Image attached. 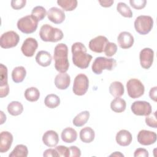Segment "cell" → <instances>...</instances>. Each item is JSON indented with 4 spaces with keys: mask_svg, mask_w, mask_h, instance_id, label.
I'll use <instances>...</instances> for the list:
<instances>
[{
    "mask_svg": "<svg viewBox=\"0 0 157 157\" xmlns=\"http://www.w3.org/2000/svg\"><path fill=\"white\" fill-rule=\"evenodd\" d=\"M86 48L82 42H75L71 47L72 62L80 69H86L93 58V56L86 53Z\"/></svg>",
    "mask_w": 157,
    "mask_h": 157,
    "instance_id": "obj_1",
    "label": "cell"
},
{
    "mask_svg": "<svg viewBox=\"0 0 157 157\" xmlns=\"http://www.w3.org/2000/svg\"><path fill=\"white\" fill-rule=\"evenodd\" d=\"M53 58L55 67L60 73L66 72L69 67L68 60V47L64 43L57 44L54 49Z\"/></svg>",
    "mask_w": 157,
    "mask_h": 157,
    "instance_id": "obj_2",
    "label": "cell"
},
{
    "mask_svg": "<svg viewBox=\"0 0 157 157\" xmlns=\"http://www.w3.org/2000/svg\"><path fill=\"white\" fill-rule=\"evenodd\" d=\"M39 36L44 42H56L61 40L64 36L63 31L48 24L43 25L39 31Z\"/></svg>",
    "mask_w": 157,
    "mask_h": 157,
    "instance_id": "obj_3",
    "label": "cell"
},
{
    "mask_svg": "<svg viewBox=\"0 0 157 157\" xmlns=\"http://www.w3.org/2000/svg\"><path fill=\"white\" fill-rule=\"evenodd\" d=\"M117 66V61L113 58H108L103 56L96 58L91 66L92 71L97 75L102 73L103 70L112 71Z\"/></svg>",
    "mask_w": 157,
    "mask_h": 157,
    "instance_id": "obj_4",
    "label": "cell"
},
{
    "mask_svg": "<svg viewBox=\"0 0 157 157\" xmlns=\"http://www.w3.org/2000/svg\"><path fill=\"white\" fill-rule=\"evenodd\" d=\"M134 25L136 32L141 35H145L152 29L153 19L148 15H140L136 18Z\"/></svg>",
    "mask_w": 157,
    "mask_h": 157,
    "instance_id": "obj_5",
    "label": "cell"
},
{
    "mask_svg": "<svg viewBox=\"0 0 157 157\" xmlns=\"http://www.w3.org/2000/svg\"><path fill=\"white\" fill-rule=\"evenodd\" d=\"M18 29L25 34H31L36 31L38 26V21L31 15L20 18L17 23Z\"/></svg>",
    "mask_w": 157,
    "mask_h": 157,
    "instance_id": "obj_6",
    "label": "cell"
},
{
    "mask_svg": "<svg viewBox=\"0 0 157 157\" xmlns=\"http://www.w3.org/2000/svg\"><path fill=\"white\" fill-rule=\"evenodd\" d=\"M128 96L136 99L142 96L145 92V87L140 80L137 78H131L126 83Z\"/></svg>",
    "mask_w": 157,
    "mask_h": 157,
    "instance_id": "obj_7",
    "label": "cell"
},
{
    "mask_svg": "<svg viewBox=\"0 0 157 157\" xmlns=\"http://www.w3.org/2000/svg\"><path fill=\"white\" fill-rule=\"evenodd\" d=\"M89 88V80L83 74H78L74 78L72 91L75 95H84Z\"/></svg>",
    "mask_w": 157,
    "mask_h": 157,
    "instance_id": "obj_8",
    "label": "cell"
},
{
    "mask_svg": "<svg viewBox=\"0 0 157 157\" xmlns=\"http://www.w3.org/2000/svg\"><path fill=\"white\" fill-rule=\"evenodd\" d=\"M20 40L19 35L13 31L3 33L0 37V46L3 48H10L17 45Z\"/></svg>",
    "mask_w": 157,
    "mask_h": 157,
    "instance_id": "obj_9",
    "label": "cell"
},
{
    "mask_svg": "<svg viewBox=\"0 0 157 157\" xmlns=\"http://www.w3.org/2000/svg\"><path fill=\"white\" fill-rule=\"evenodd\" d=\"M132 112L137 116H147L152 112L151 104L145 101H134L131 106Z\"/></svg>",
    "mask_w": 157,
    "mask_h": 157,
    "instance_id": "obj_10",
    "label": "cell"
},
{
    "mask_svg": "<svg viewBox=\"0 0 157 157\" xmlns=\"http://www.w3.org/2000/svg\"><path fill=\"white\" fill-rule=\"evenodd\" d=\"M154 58V51L150 48H144L139 53L140 64L142 68L149 69L153 63Z\"/></svg>",
    "mask_w": 157,
    "mask_h": 157,
    "instance_id": "obj_11",
    "label": "cell"
},
{
    "mask_svg": "<svg viewBox=\"0 0 157 157\" xmlns=\"http://www.w3.org/2000/svg\"><path fill=\"white\" fill-rule=\"evenodd\" d=\"M157 135L156 132L148 130L142 129L137 134V141L142 145H150L156 142Z\"/></svg>",
    "mask_w": 157,
    "mask_h": 157,
    "instance_id": "obj_12",
    "label": "cell"
},
{
    "mask_svg": "<svg viewBox=\"0 0 157 157\" xmlns=\"http://www.w3.org/2000/svg\"><path fill=\"white\" fill-rule=\"evenodd\" d=\"M109 42L107 38L103 36H98L92 39L88 44L89 48L93 52L101 53L104 52V48Z\"/></svg>",
    "mask_w": 157,
    "mask_h": 157,
    "instance_id": "obj_13",
    "label": "cell"
},
{
    "mask_svg": "<svg viewBox=\"0 0 157 157\" xmlns=\"http://www.w3.org/2000/svg\"><path fill=\"white\" fill-rule=\"evenodd\" d=\"M9 86L7 82V68L3 64H0V97L4 98L8 95Z\"/></svg>",
    "mask_w": 157,
    "mask_h": 157,
    "instance_id": "obj_14",
    "label": "cell"
},
{
    "mask_svg": "<svg viewBox=\"0 0 157 157\" xmlns=\"http://www.w3.org/2000/svg\"><path fill=\"white\" fill-rule=\"evenodd\" d=\"M37 47V41L33 37H28L24 40L21 47V50L25 56L31 57L34 55Z\"/></svg>",
    "mask_w": 157,
    "mask_h": 157,
    "instance_id": "obj_15",
    "label": "cell"
},
{
    "mask_svg": "<svg viewBox=\"0 0 157 157\" xmlns=\"http://www.w3.org/2000/svg\"><path fill=\"white\" fill-rule=\"evenodd\" d=\"M48 19L55 24H60L63 23L66 18L63 10L56 7H52L47 12Z\"/></svg>",
    "mask_w": 157,
    "mask_h": 157,
    "instance_id": "obj_16",
    "label": "cell"
},
{
    "mask_svg": "<svg viewBox=\"0 0 157 157\" xmlns=\"http://www.w3.org/2000/svg\"><path fill=\"white\" fill-rule=\"evenodd\" d=\"M118 44L120 48L123 49H128L131 48L134 42L133 36L128 31L121 32L117 37Z\"/></svg>",
    "mask_w": 157,
    "mask_h": 157,
    "instance_id": "obj_17",
    "label": "cell"
},
{
    "mask_svg": "<svg viewBox=\"0 0 157 157\" xmlns=\"http://www.w3.org/2000/svg\"><path fill=\"white\" fill-rule=\"evenodd\" d=\"M13 142V136L9 131H2L0 134V152H7Z\"/></svg>",
    "mask_w": 157,
    "mask_h": 157,
    "instance_id": "obj_18",
    "label": "cell"
},
{
    "mask_svg": "<svg viewBox=\"0 0 157 157\" xmlns=\"http://www.w3.org/2000/svg\"><path fill=\"white\" fill-rule=\"evenodd\" d=\"M117 143L122 147H126L131 144L132 140V136L131 132L126 129L119 131L115 137Z\"/></svg>",
    "mask_w": 157,
    "mask_h": 157,
    "instance_id": "obj_19",
    "label": "cell"
},
{
    "mask_svg": "<svg viewBox=\"0 0 157 157\" xmlns=\"http://www.w3.org/2000/svg\"><path fill=\"white\" fill-rule=\"evenodd\" d=\"M43 143L48 147L56 146L59 142V136L57 132L53 130L47 131L42 136Z\"/></svg>",
    "mask_w": 157,
    "mask_h": 157,
    "instance_id": "obj_20",
    "label": "cell"
},
{
    "mask_svg": "<svg viewBox=\"0 0 157 157\" xmlns=\"http://www.w3.org/2000/svg\"><path fill=\"white\" fill-rule=\"evenodd\" d=\"M71 83V77L66 72L60 73L56 75L55 78V85L59 90L67 89Z\"/></svg>",
    "mask_w": 157,
    "mask_h": 157,
    "instance_id": "obj_21",
    "label": "cell"
},
{
    "mask_svg": "<svg viewBox=\"0 0 157 157\" xmlns=\"http://www.w3.org/2000/svg\"><path fill=\"white\" fill-rule=\"evenodd\" d=\"M35 59L36 63L42 67H47L50 65L52 60V57L49 52L44 50H41L37 52Z\"/></svg>",
    "mask_w": 157,
    "mask_h": 157,
    "instance_id": "obj_22",
    "label": "cell"
},
{
    "mask_svg": "<svg viewBox=\"0 0 157 157\" xmlns=\"http://www.w3.org/2000/svg\"><path fill=\"white\" fill-rule=\"evenodd\" d=\"M61 137L64 142L72 143L75 142L77 138V132L74 129L67 127L62 131Z\"/></svg>",
    "mask_w": 157,
    "mask_h": 157,
    "instance_id": "obj_23",
    "label": "cell"
},
{
    "mask_svg": "<svg viewBox=\"0 0 157 157\" xmlns=\"http://www.w3.org/2000/svg\"><path fill=\"white\" fill-rule=\"evenodd\" d=\"M94 137V131L90 127H85L80 131V139L84 143H90L93 142Z\"/></svg>",
    "mask_w": 157,
    "mask_h": 157,
    "instance_id": "obj_24",
    "label": "cell"
},
{
    "mask_svg": "<svg viewBox=\"0 0 157 157\" xmlns=\"http://www.w3.org/2000/svg\"><path fill=\"white\" fill-rule=\"evenodd\" d=\"M124 88L123 83L118 81L111 83L109 86V93L115 98H120L123 95Z\"/></svg>",
    "mask_w": 157,
    "mask_h": 157,
    "instance_id": "obj_25",
    "label": "cell"
},
{
    "mask_svg": "<svg viewBox=\"0 0 157 157\" xmlns=\"http://www.w3.org/2000/svg\"><path fill=\"white\" fill-rule=\"evenodd\" d=\"M26 75V71L23 66L15 67L12 72V80L16 83H20L23 81Z\"/></svg>",
    "mask_w": 157,
    "mask_h": 157,
    "instance_id": "obj_26",
    "label": "cell"
},
{
    "mask_svg": "<svg viewBox=\"0 0 157 157\" xmlns=\"http://www.w3.org/2000/svg\"><path fill=\"white\" fill-rule=\"evenodd\" d=\"M89 118L90 112L87 110L82 111L74 118L72 120V123L76 127H81L87 123Z\"/></svg>",
    "mask_w": 157,
    "mask_h": 157,
    "instance_id": "obj_27",
    "label": "cell"
},
{
    "mask_svg": "<svg viewBox=\"0 0 157 157\" xmlns=\"http://www.w3.org/2000/svg\"><path fill=\"white\" fill-rule=\"evenodd\" d=\"M126 107V101L120 98H115L110 102L111 110L116 113H121L125 110Z\"/></svg>",
    "mask_w": 157,
    "mask_h": 157,
    "instance_id": "obj_28",
    "label": "cell"
},
{
    "mask_svg": "<svg viewBox=\"0 0 157 157\" xmlns=\"http://www.w3.org/2000/svg\"><path fill=\"white\" fill-rule=\"evenodd\" d=\"M7 111L12 116L20 115L23 111L22 104L18 101H12L7 105Z\"/></svg>",
    "mask_w": 157,
    "mask_h": 157,
    "instance_id": "obj_29",
    "label": "cell"
},
{
    "mask_svg": "<svg viewBox=\"0 0 157 157\" xmlns=\"http://www.w3.org/2000/svg\"><path fill=\"white\" fill-rule=\"evenodd\" d=\"M25 99L29 102H36L40 97V92L36 87L27 88L24 93Z\"/></svg>",
    "mask_w": 157,
    "mask_h": 157,
    "instance_id": "obj_30",
    "label": "cell"
},
{
    "mask_svg": "<svg viewBox=\"0 0 157 157\" xmlns=\"http://www.w3.org/2000/svg\"><path fill=\"white\" fill-rule=\"evenodd\" d=\"M28 155V150L26 145L18 144L15 146L12 152L9 154V157H26Z\"/></svg>",
    "mask_w": 157,
    "mask_h": 157,
    "instance_id": "obj_31",
    "label": "cell"
},
{
    "mask_svg": "<svg viewBox=\"0 0 157 157\" xmlns=\"http://www.w3.org/2000/svg\"><path fill=\"white\" fill-rule=\"evenodd\" d=\"M44 104L47 107L54 109L59 105L60 99L56 94H49L45 98Z\"/></svg>",
    "mask_w": 157,
    "mask_h": 157,
    "instance_id": "obj_32",
    "label": "cell"
},
{
    "mask_svg": "<svg viewBox=\"0 0 157 157\" xmlns=\"http://www.w3.org/2000/svg\"><path fill=\"white\" fill-rule=\"evenodd\" d=\"M57 4L64 11H72L77 6V0H58Z\"/></svg>",
    "mask_w": 157,
    "mask_h": 157,
    "instance_id": "obj_33",
    "label": "cell"
},
{
    "mask_svg": "<svg viewBox=\"0 0 157 157\" xmlns=\"http://www.w3.org/2000/svg\"><path fill=\"white\" fill-rule=\"evenodd\" d=\"M117 10L124 17L131 18L132 17V10L124 2H118L117 5Z\"/></svg>",
    "mask_w": 157,
    "mask_h": 157,
    "instance_id": "obj_34",
    "label": "cell"
},
{
    "mask_svg": "<svg viewBox=\"0 0 157 157\" xmlns=\"http://www.w3.org/2000/svg\"><path fill=\"white\" fill-rule=\"evenodd\" d=\"M47 13L46 9L40 6L34 7L31 12V15L38 21L42 20L47 15Z\"/></svg>",
    "mask_w": 157,
    "mask_h": 157,
    "instance_id": "obj_35",
    "label": "cell"
},
{
    "mask_svg": "<svg viewBox=\"0 0 157 157\" xmlns=\"http://www.w3.org/2000/svg\"><path fill=\"white\" fill-rule=\"evenodd\" d=\"M117 51V45L115 43L110 42L107 44L104 50L105 55L108 57H112V56H113L116 53Z\"/></svg>",
    "mask_w": 157,
    "mask_h": 157,
    "instance_id": "obj_36",
    "label": "cell"
},
{
    "mask_svg": "<svg viewBox=\"0 0 157 157\" xmlns=\"http://www.w3.org/2000/svg\"><path fill=\"white\" fill-rule=\"evenodd\" d=\"M145 123L147 126L156 128H157V120H156V112L153 113H151L150 115L146 116L145 118Z\"/></svg>",
    "mask_w": 157,
    "mask_h": 157,
    "instance_id": "obj_37",
    "label": "cell"
},
{
    "mask_svg": "<svg viewBox=\"0 0 157 157\" xmlns=\"http://www.w3.org/2000/svg\"><path fill=\"white\" fill-rule=\"evenodd\" d=\"M55 150L57 151L59 156L69 157L70 150L69 148L64 145H59L55 147Z\"/></svg>",
    "mask_w": 157,
    "mask_h": 157,
    "instance_id": "obj_38",
    "label": "cell"
},
{
    "mask_svg": "<svg viewBox=\"0 0 157 157\" xmlns=\"http://www.w3.org/2000/svg\"><path fill=\"white\" fill-rule=\"evenodd\" d=\"M129 3L134 9L140 10L144 9L147 4L146 0H130Z\"/></svg>",
    "mask_w": 157,
    "mask_h": 157,
    "instance_id": "obj_39",
    "label": "cell"
},
{
    "mask_svg": "<svg viewBox=\"0 0 157 157\" xmlns=\"http://www.w3.org/2000/svg\"><path fill=\"white\" fill-rule=\"evenodd\" d=\"M26 0H12L11 1V7L15 10H19L25 6Z\"/></svg>",
    "mask_w": 157,
    "mask_h": 157,
    "instance_id": "obj_40",
    "label": "cell"
},
{
    "mask_svg": "<svg viewBox=\"0 0 157 157\" xmlns=\"http://www.w3.org/2000/svg\"><path fill=\"white\" fill-rule=\"evenodd\" d=\"M149 156L148 151L145 148H137L134 153V157H148Z\"/></svg>",
    "mask_w": 157,
    "mask_h": 157,
    "instance_id": "obj_41",
    "label": "cell"
},
{
    "mask_svg": "<svg viewBox=\"0 0 157 157\" xmlns=\"http://www.w3.org/2000/svg\"><path fill=\"white\" fill-rule=\"evenodd\" d=\"M70 150V156L71 157H80L81 156L80 150L76 146H71L69 147Z\"/></svg>",
    "mask_w": 157,
    "mask_h": 157,
    "instance_id": "obj_42",
    "label": "cell"
},
{
    "mask_svg": "<svg viewBox=\"0 0 157 157\" xmlns=\"http://www.w3.org/2000/svg\"><path fill=\"white\" fill-rule=\"evenodd\" d=\"M43 156L45 157H48V156H55V157H58L59 156L58 153L57 152V151L55 149L53 148H48L46 150L44 151V153H43Z\"/></svg>",
    "mask_w": 157,
    "mask_h": 157,
    "instance_id": "obj_43",
    "label": "cell"
},
{
    "mask_svg": "<svg viewBox=\"0 0 157 157\" xmlns=\"http://www.w3.org/2000/svg\"><path fill=\"white\" fill-rule=\"evenodd\" d=\"M157 93V87L154 86L151 88L149 91V96L150 99L155 102H156V93Z\"/></svg>",
    "mask_w": 157,
    "mask_h": 157,
    "instance_id": "obj_44",
    "label": "cell"
},
{
    "mask_svg": "<svg viewBox=\"0 0 157 157\" xmlns=\"http://www.w3.org/2000/svg\"><path fill=\"white\" fill-rule=\"evenodd\" d=\"M99 2L102 7H109L113 4L114 1L112 0H110V1L105 0V1H99Z\"/></svg>",
    "mask_w": 157,
    "mask_h": 157,
    "instance_id": "obj_45",
    "label": "cell"
},
{
    "mask_svg": "<svg viewBox=\"0 0 157 157\" xmlns=\"http://www.w3.org/2000/svg\"><path fill=\"white\" fill-rule=\"evenodd\" d=\"M123 156V157L124 156V155L122 153H121L120 151H115L110 155V156Z\"/></svg>",
    "mask_w": 157,
    "mask_h": 157,
    "instance_id": "obj_46",
    "label": "cell"
},
{
    "mask_svg": "<svg viewBox=\"0 0 157 157\" xmlns=\"http://www.w3.org/2000/svg\"><path fill=\"white\" fill-rule=\"evenodd\" d=\"M0 112H1V124H2V121H3V120H2V119H4L5 121H6V115L5 114H4V113H3V112H2V111H1Z\"/></svg>",
    "mask_w": 157,
    "mask_h": 157,
    "instance_id": "obj_47",
    "label": "cell"
}]
</instances>
